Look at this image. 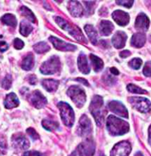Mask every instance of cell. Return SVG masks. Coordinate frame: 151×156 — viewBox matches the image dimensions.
Here are the masks:
<instances>
[{"label": "cell", "mask_w": 151, "mask_h": 156, "mask_svg": "<svg viewBox=\"0 0 151 156\" xmlns=\"http://www.w3.org/2000/svg\"><path fill=\"white\" fill-rule=\"evenodd\" d=\"M106 127L108 132L112 136H122L129 130V124L127 122L112 115L108 117Z\"/></svg>", "instance_id": "obj_1"}, {"label": "cell", "mask_w": 151, "mask_h": 156, "mask_svg": "<svg viewBox=\"0 0 151 156\" xmlns=\"http://www.w3.org/2000/svg\"><path fill=\"white\" fill-rule=\"evenodd\" d=\"M90 112L95 118L97 125L101 126L103 124L106 111L104 109L103 100L100 96L96 95L92 99L89 106Z\"/></svg>", "instance_id": "obj_2"}, {"label": "cell", "mask_w": 151, "mask_h": 156, "mask_svg": "<svg viewBox=\"0 0 151 156\" xmlns=\"http://www.w3.org/2000/svg\"><path fill=\"white\" fill-rule=\"evenodd\" d=\"M55 21H56L57 24H58L61 29L67 31V33H69L72 36H73L74 38L77 39V41H83L86 42V38L83 36L82 32L80 30L79 28L71 25V24H69L67 21H65L64 19H63L62 18H60L59 16L55 17Z\"/></svg>", "instance_id": "obj_3"}, {"label": "cell", "mask_w": 151, "mask_h": 156, "mask_svg": "<svg viewBox=\"0 0 151 156\" xmlns=\"http://www.w3.org/2000/svg\"><path fill=\"white\" fill-rule=\"evenodd\" d=\"M60 110V116L63 123L67 127H72L74 122V113L73 109L67 102H60L58 104Z\"/></svg>", "instance_id": "obj_4"}, {"label": "cell", "mask_w": 151, "mask_h": 156, "mask_svg": "<svg viewBox=\"0 0 151 156\" xmlns=\"http://www.w3.org/2000/svg\"><path fill=\"white\" fill-rule=\"evenodd\" d=\"M67 94L78 108L83 107L86 101V95L84 90L79 86H71L67 90Z\"/></svg>", "instance_id": "obj_5"}, {"label": "cell", "mask_w": 151, "mask_h": 156, "mask_svg": "<svg viewBox=\"0 0 151 156\" xmlns=\"http://www.w3.org/2000/svg\"><path fill=\"white\" fill-rule=\"evenodd\" d=\"M60 69V62L58 57L52 56L43 63L40 67V72L44 74H54Z\"/></svg>", "instance_id": "obj_6"}, {"label": "cell", "mask_w": 151, "mask_h": 156, "mask_svg": "<svg viewBox=\"0 0 151 156\" xmlns=\"http://www.w3.org/2000/svg\"><path fill=\"white\" fill-rule=\"evenodd\" d=\"M128 101L131 105L139 112L146 113L151 111V102L144 97H130Z\"/></svg>", "instance_id": "obj_7"}, {"label": "cell", "mask_w": 151, "mask_h": 156, "mask_svg": "<svg viewBox=\"0 0 151 156\" xmlns=\"http://www.w3.org/2000/svg\"><path fill=\"white\" fill-rule=\"evenodd\" d=\"M94 153L95 145L92 140L88 139L77 147L74 152V156H93Z\"/></svg>", "instance_id": "obj_8"}, {"label": "cell", "mask_w": 151, "mask_h": 156, "mask_svg": "<svg viewBox=\"0 0 151 156\" xmlns=\"http://www.w3.org/2000/svg\"><path fill=\"white\" fill-rule=\"evenodd\" d=\"M131 152V144L123 141L117 144L111 151V156H128Z\"/></svg>", "instance_id": "obj_9"}, {"label": "cell", "mask_w": 151, "mask_h": 156, "mask_svg": "<svg viewBox=\"0 0 151 156\" xmlns=\"http://www.w3.org/2000/svg\"><path fill=\"white\" fill-rule=\"evenodd\" d=\"M28 100H29L30 103L36 108H41L47 103L46 97L42 94L41 92L38 91V90L28 95Z\"/></svg>", "instance_id": "obj_10"}, {"label": "cell", "mask_w": 151, "mask_h": 156, "mask_svg": "<svg viewBox=\"0 0 151 156\" xmlns=\"http://www.w3.org/2000/svg\"><path fill=\"white\" fill-rule=\"evenodd\" d=\"M49 41L52 42L53 46L56 49L62 51V52H73L77 49V47L74 46V44L67 43V42L56 38V37H49Z\"/></svg>", "instance_id": "obj_11"}, {"label": "cell", "mask_w": 151, "mask_h": 156, "mask_svg": "<svg viewBox=\"0 0 151 156\" xmlns=\"http://www.w3.org/2000/svg\"><path fill=\"white\" fill-rule=\"evenodd\" d=\"M92 122L86 115H83L80 119L79 125L77 127V133L81 136H85L92 132Z\"/></svg>", "instance_id": "obj_12"}, {"label": "cell", "mask_w": 151, "mask_h": 156, "mask_svg": "<svg viewBox=\"0 0 151 156\" xmlns=\"http://www.w3.org/2000/svg\"><path fill=\"white\" fill-rule=\"evenodd\" d=\"M108 108L118 116L124 117V118H128V111L127 108L123 104L118 101H111V102H109Z\"/></svg>", "instance_id": "obj_13"}, {"label": "cell", "mask_w": 151, "mask_h": 156, "mask_svg": "<svg viewBox=\"0 0 151 156\" xmlns=\"http://www.w3.org/2000/svg\"><path fill=\"white\" fill-rule=\"evenodd\" d=\"M150 26V19L147 16L146 14L141 13L136 17L135 22V27L140 31H147Z\"/></svg>", "instance_id": "obj_14"}, {"label": "cell", "mask_w": 151, "mask_h": 156, "mask_svg": "<svg viewBox=\"0 0 151 156\" xmlns=\"http://www.w3.org/2000/svg\"><path fill=\"white\" fill-rule=\"evenodd\" d=\"M112 18L117 24L122 27L127 25L130 21L129 14L121 10H117L113 12Z\"/></svg>", "instance_id": "obj_15"}, {"label": "cell", "mask_w": 151, "mask_h": 156, "mask_svg": "<svg viewBox=\"0 0 151 156\" xmlns=\"http://www.w3.org/2000/svg\"><path fill=\"white\" fill-rule=\"evenodd\" d=\"M127 38L128 36L125 32L117 31L112 37L111 42L115 48L121 49V48L125 47Z\"/></svg>", "instance_id": "obj_16"}, {"label": "cell", "mask_w": 151, "mask_h": 156, "mask_svg": "<svg viewBox=\"0 0 151 156\" xmlns=\"http://www.w3.org/2000/svg\"><path fill=\"white\" fill-rule=\"evenodd\" d=\"M13 143L14 146L21 149V150H27L29 148L30 142L22 134H16L13 136Z\"/></svg>", "instance_id": "obj_17"}, {"label": "cell", "mask_w": 151, "mask_h": 156, "mask_svg": "<svg viewBox=\"0 0 151 156\" xmlns=\"http://www.w3.org/2000/svg\"><path fill=\"white\" fill-rule=\"evenodd\" d=\"M69 11L74 17H80L83 15V8L81 3L77 1H71L69 3Z\"/></svg>", "instance_id": "obj_18"}, {"label": "cell", "mask_w": 151, "mask_h": 156, "mask_svg": "<svg viewBox=\"0 0 151 156\" xmlns=\"http://www.w3.org/2000/svg\"><path fill=\"white\" fill-rule=\"evenodd\" d=\"M146 42V35L143 33H135L131 40V44L136 48H141Z\"/></svg>", "instance_id": "obj_19"}, {"label": "cell", "mask_w": 151, "mask_h": 156, "mask_svg": "<svg viewBox=\"0 0 151 156\" xmlns=\"http://www.w3.org/2000/svg\"><path fill=\"white\" fill-rule=\"evenodd\" d=\"M77 66L80 71L83 74H88L90 72V67L88 63L86 56L83 53H81L77 58Z\"/></svg>", "instance_id": "obj_20"}, {"label": "cell", "mask_w": 151, "mask_h": 156, "mask_svg": "<svg viewBox=\"0 0 151 156\" xmlns=\"http://www.w3.org/2000/svg\"><path fill=\"white\" fill-rule=\"evenodd\" d=\"M19 105V99H18L17 96L16 95V94L12 92V93L8 94L6 96V98H5L4 102V105L6 108H13L18 107Z\"/></svg>", "instance_id": "obj_21"}, {"label": "cell", "mask_w": 151, "mask_h": 156, "mask_svg": "<svg viewBox=\"0 0 151 156\" xmlns=\"http://www.w3.org/2000/svg\"><path fill=\"white\" fill-rule=\"evenodd\" d=\"M114 28L113 24L109 21L102 20L99 24V33L103 36H108Z\"/></svg>", "instance_id": "obj_22"}, {"label": "cell", "mask_w": 151, "mask_h": 156, "mask_svg": "<svg viewBox=\"0 0 151 156\" xmlns=\"http://www.w3.org/2000/svg\"><path fill=\"white\" fill-rule=\"evenodd\" d=\"M84 29L92 44L96 45L97 44V41H98V35H97V32L95 29V27L91 25V24H87V25L85 26Z\"/></svg>", "instance_id": "obj_23"}, {"label": "cell", "mask_w": 151, "mask_h": 156, "mask_svg": "<svg viewBox=\"0 0 151 156\" xmlns=\"http://www.w3.org/2000/svg\"><path fill=\"white\" fill-rule=\"evenodd\" d=\"M41 85L44 88V89L47 90L48 92H53L58 89L59 82L53 79H47L42 81Z\"/></svg>", "instance_id": "obj_24"}, {"label": "cell", "mask_w": 151, "mask_h": 156, "mask_svg": "<svg viewBox=\"0 0 151 156\" xmlns=\"http://www.w3.org/2000/svg\"><path fill=\"white\" fill-rule=\"evenodd\" d=\"M34 56H33V55L32 54V53H29V54L27 55V56L24 57V59H23L22 63V68L24 70L29 71L30 69H32L33 67L34 66Z\"/></svg>", "instance_id": "obj_25"}, {"label": "cell", "mask_w": 151, "mask_h": 156, "mask_svg": "<svg viewBox=\"0 0 151 156\" xmlns=\"http://www.w3.org/2000/svg\"><path fill=\"white\" fill-rule=\"evenodd\" d=\"M90 59H91V61H92V66H93V69L94 70H95V72H100V71L103 69V66H104L103 61H102L100 58H98V57L95 55L93 54H91Z\"/></svg>", "instance_id": "obj_26"}, {"label": "cell", "mask_w": 151, "mask_h": 156, "mask_svg": "<svg viewBox=\"0 0 151 156\" xmlns=\"http://www.w3.org/2000/svg\"><path fill=\"white\" fill-rule=\"evenodd\" d=\"M1 21L3 24L12 27H16L17 25V19L13 14H5L1 18Z\"/></svg>", "instance_id": "obj_27"}, {"label": "cell", "mask_w": 151, "mask_h": 156, "mask_svg": "<svg viewBox=\"0 0 151 156\" xmlns=\"http://www.w3.org/2000/svg\"><path fill=\"white\" fill-rule=\"evenodd\" d=\"M33 27L31 24H30L27 21L23 20L21 22L20 24V33L22 34L23 36H27V35H30V33L33 31Z\"/></svg>", "instance_id": "obj_28"}, {"label": "cell", "mask_w": 151, "mask_h": 156, "mask_svg": "<svg viewBox=\"0 0 151 156\" xmlns=\"http://www.w3.org/2000/svg\"><path fill=\"white\" fill-rule=\"evenodd\" d=\"M33 49L38 54H43V53L47 52L48 51H49L50 47L46 42L42 41L35 44L34 47H33Z\"/></svg>", "instance_id": "obj_29"}, {"label": "cell", "mask_w": 151, "mask_h": 156, "mask_svg": "<svg viewBox=\"0 0 151 156\" xmlns=\"http://www.w3.org/2000/svg\"><path fill=\"white\" fill-rule=\"evenodd\" d=\"M42 126H43L46 130L52 131L56 130L59 127V124H58V122L54 121V120L44 119L42 121Z\"/></svg>", "instance_id": "obj_30"}, {"label": "cell", "mask_w": 151, "mask_h": 156, "mask_svg": "<svg viewBox=\"0 0 151 156\" xmlns=\"http://www.w3.org/2000/svg\"><path fill=\"white\" fill-rule=\"evenodd\" d=\"M21 13H22V15L24 16L30 22L33 23H35L36 22V19H35V15L33 14V12H32L29 8H27V7L22 6V8H21Z\"/></svg>", "instance_id": "obj_31"}, {"label": "cell", "mask_w": 151, "mask_h": 156, "mask_svg": "<svg viewBox=\"0 0 151 156\" xmlns=\"http://www.w3.org/2000/svg\"><path fill=\"white\" fill-rule=\"evenodd\" d=\"M128 91L131 93L134 94H147L146 90H144L142 88H141L140 87L134 84H129L127 86Z\"/></svg>", "instance_id": "obj_32"}, {"label": "cell", "mask_w": 151, "mask_h": 156, "mask_svg": "<svg viewBox=\"0 0 151 156\" xmlns=\"http://www.w3.org/2000/svg\"><path fill=\"white\" fill-rule=\"evenodd\" d=\"M142 64V61L140 58H136L129 62V66L134 69H138Z\"/></svg>", "instance_id": "obj_33"}, {"label": "cell", "mask_w": 151, "mask_h": 156, "mask_svg": "<svg viewBox=\"0 0 151 156\" xmlns=\"http://www.w3.org/2000/svg\"><path fill=\"white\" fill-rule=\"evenodd\" d=\"M11 85H12V77L10 74H8V75L4 78L2 82V88H4L5 89L8 90L9 88H10V86H11Z\"/></svg>", "instance_id": "obj_34"}, {"label": "cell", "mask_w": 151, "mask_h": 156, "mask_svg": "<svg viewBox=\"0 0 151 156\" xmlns=\"http://www.w3.org/2000/svg\"><path fill=\"white\" fill-rule=\"evenodd\" d=\"M143 74L146 77H151V61H147L143 69Z\"/></svg>", "instance_id": "obj_35"}, {"label": "cell", "mask_w": 151, "mask_h": 156, "mask_svg": "<svg viewBox=\"0 0 151 156\" xmlns=\"http://www.w3.org/2000/svg\"><path fill=\"white\" fill-rule=\"evenodd\" d=\"M134 1H129V0H122V1H117L116 3L119 5H122V6L125 7V8H130L133 6L134 4Z\"/></svg>", "instance_id": "obj_36"}, {"label": "cell", "mask_w": 151, "mask_h": 156, "mask_svg": "<svg viewBox=\"0 0 151 156\" xmlns=\"http://www.w3.org/2000/svg\"><path fill=\"white\" fill-rule=\"evenodd\" d=\"M27 133L28 135H29L33 140H37L39 139L38 134L37 133L36 131H35L33 128H32V127L28 128L27 130Z\"/></svg>", "instance_id": "obj_37"}, {"label": "cell", "mask_w": 151, "mask_h": 156, "mask_svg": "<svg viewBox=\"0 0 151 156\" xmlns=\"http://www.w3.org/2000/svg\"><path fill=\"white\" fill-rule=\"evenodd\" d=\"M13 44H14V47H15L16 49H22L24 46V42L19 38H16L15 40H14Z\"/></svg>", "instance_id": "obj_38"}, {"label": "cell", "mask_w": 151, "mask_h": 156, "mask_svg": "<svg viewBox=\"0 0 151 156\" xmlns=\"http://www.w3.org/2000/svg\"><path fill=\"white\" fill-rule=\"evenodd\" d=\"M2 38V35H0V51L1 52H5L6 50H8V44L5 41L1 40V38Z\"/></svg>", "instance_id": "obj_39"}, {"label": "cell", "mask_w": 151, "mask_h": 156, "mask_svg": "<svg viewBox=\"0 0 151 156\" xmlns=\"http://www.w3.org/2000/svg\"><path fill=\"white\" fill-rule=\"evenodd\" d=\"M24 156H44L43 154L38 151H27L24 153Z\"/></svg>", "instance_id": "obj_40"}, {"label": "cell", "mask_w": 151, "mask_h": 156, "mask_svg": "<svg viewBox=\"0 0 151 156\" xmlns=\"http://www.w3.org/2000/svg\"><path fill=\"white\" fill-rule=\"evenodd\" d=\"M85 3H86V10H88V12H92V10H93V8H92V7H93V4L94 2H85ZM94 12V10H93Z\"/></svg>", "instance_id": "obj_41"}, {"label": "cell", "mask_w": 151, "mask_h": 156, "mask_svg": "<svg viewBox=\"0 0 151 156\" xmlns=\"http://www.w3.org/2000/svg\"><path fill=\"white\" fill-rule=\"evenodd\" d=\"M131 55V53L128 50H124L120 53V56L121 57V58H128V57Z\"/></svg>", "instance_id": "obj_42"}, {"label": "cell", "mask_w": 151, "mask_h": 156, "mask_svg": "<svg viewBox=\"0 0 151 156\" xmlns=\"http://www.w3.org/2000/svg\"><path fill=\"white\" fill-rule=\"evenodd\" d=\"M28 80H29V83L31 85H35L37 83V77L35 75H30Z\"/></svg>", "instance_id": "obj_43"}, {"label": "cell", "mask_w": 151, "mask_h": 156, "mask_svg": "<svg viewBox=\"0 0 151 156\" xmlns=\"http://www.w3.org/2000/svg\"><path fill=\"white\" fill-rule=\"evenodd\" d=\"M110 72H111V73L113 74V75H118V74H120V72L117 70V69L114 68V67L110 69Z\"/></svg>", "instance_id": "obj_44"}, {"label": "cell", "mask_w": 151, "mask_h": 156, "mask_svg": "<svg viewBox=\"0 0 151 156\" xmlns=\"http://www.w3.org/2000/svg\"><path fill=\"white\" fill-rule=\"evenodd\" d=\"M76 80H79V82L83 83V84L86 85V86H89L88 83L87 82V81L85 79H83V78H77V79H76Z\"/></svg>", "instance_id": "obj_45"}, {"label": "cell", "mask_w": 151, "mask_h": 156, "mask_svg": "<svg viewBox=\"0 0 151 156\" xmlns=\"http://www.w3.org/2000/svg\"><path fill=\"white\" fill-rule=\"evenodd\" d=\"M148 142L151 146V125L148 129Z\"/></svg>", "instance_id": "obj_46"}, {"label": "cell", "mask_w": 151, "mask_h": 156, "mask_svg": "<svg viewBox=\"0 0 151 156\" xmlns=\"http://www.w3.org/2000/svg\"><path fill=\"white\" fill-rule=\"evenodd\" d=\"M134 156H144V155L141 152H136V154H135Z\"/></svg>", "instance_id": "obj_47"}]
</instances>
